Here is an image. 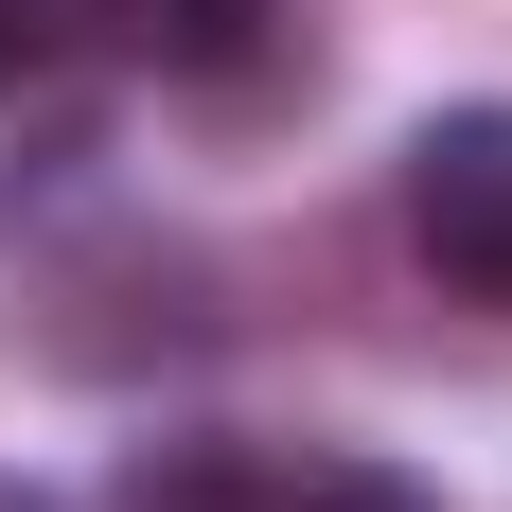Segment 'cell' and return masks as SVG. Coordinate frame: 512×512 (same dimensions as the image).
<instances>
[{"mask_svg": "<svg viewBox=\"0 0 512 512\" xmlns=\"http://www.w3.org/2000/svg\"><path fill=\"white\" fill-rule=\"evenodd\" d=\"M389 195H407L424 283H460V301L512 318V106L495 89H477V106H424L407 159H389Z\"/></svg>", "mask_w": 512, "mask_h": 512, "instance_id": "6da1fadb", "label": "cell"}, {"mask_svg": "<svg viewBox=\"0 0 512 512\" xmlns=\"http://www.w3.org/2000/svg\"><path fill=\"white\" fill-rule=\"evenodd\" d=\"M71 36H106L124 71H177V89H212V71H248V53L283 36V0H71Z\"/></svg>", "mask_w": 512, "mask_h": 512, "instance_id": "7a4b0ae2", "label": "cell"}, {"mask_svg": "<svg viewBox=\"0 0 512 512\" xmlns=\"http://www.w3.org/2000/svg\"><path fill=\"white\" fill-rule=\"evenodd\" d=\"M265 442H230V424H177V442H142L124 460V512H265Z\"/></svg>", "mask_w": 512, "mask_h": 512, "instance_id": "3957f363", "label": "cell"}, {"mask_svg": "<svg viewBox=\"0 0 512 512\" xmlns=\"http://www.w3.org/2000/svg\"><path fill=\"white\" fill-rule=\"evenodd\" d=\"M265 512H442V495L389 460H301V477H265Z\"/></svg>", "mask_w": 512, "mask_h": 512, "instance_id": "277c9868", "label": "cell"}, {"mask_svg": "<svg viewBox=\"0 0 512 512\" xmlns=\"http://www.w3.org/2000/svg\"><path fill=\"white\" fill-rule=\"evenodd\" d=\"M53 53H71V0H0V106H18V89H36V71H53Z\"/></svg>", "mask_w": 512, "mask_h": 512, "instance_id": "5b68a950", "label": "cell"}, {"mask_svg": "<svg viewBox=\"0 0 512 512\" xmlns=\"http://www.w3.org/2000/svg\"><path fill=\"white\" fill-rule=\"evenodd\" d=\"M0 512H71V495H36V477H0Z\"/></svg>", "mask_w": 512, "mask_h": 512, "instance_id": "8992f818", "label": "cell"}]
</instances>
